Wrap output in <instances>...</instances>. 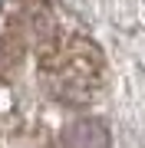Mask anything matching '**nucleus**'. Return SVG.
Segmentation results:
<instances>
[{
  "label": "nucleus",
  "instance_id": "1",
  "mask_svg": "<svg viewBox=\"0 0 145 148\" xmlns=\"http://www.w3.org/2000/svg\"><path fill=\"white\" fill-rule=\"evenodd\" d=\"M43 76L63 99H89L99 79V56L82 40H63L43 53Z\"/></svg>",
  "mask_w": 145,
  "mask_h": 148
},
{
  "label": "nucleus",
  "instance_id": "2",
  "mask_svg": "<svg viewBox=\"0 0 145 148\" xmlns=\"http://www.w3.org/2000/svg\"><path fill=\"white\" fill-rule=\"evenodd\" d=\"M59 148H109V132L96 119L73 122L59 138Z\"/></svg>",
  "mask_w": 145,
  "mask_h": 148
}]
</instances>
